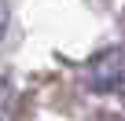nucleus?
Returning <instances> with one entry per match:
<instances>
[{
	"label": "nucleus",
	"mask_w": 125,
	"mask_h": 121,
	"mask_svg": "<svg viewBox=\"0 0 125 121\" xmlns=\"http://www.w3.org/2000/svg\"><path fill=\"white\" fill-rule=\"evenodd\" d=\"M92 92H125V48H107L88 63Z\"/></svg>",
	"instance_id": "obj_1"
},
{
	"label": "nucleus",
	"mask_w": 125,
	"mask_h": 121,
	"mask_svg": "<svg viewBox=\"0 0 125 121\" xmlns=\"http://www.w3.org/2000/svg\"><path fill=\"white\" fill-rule=\"evenodd\" d=\"M8 22H11V11H8V0H0V37H4Z\"/></svg>",
	"instance_id": "obj_2"
}]
</instances>
